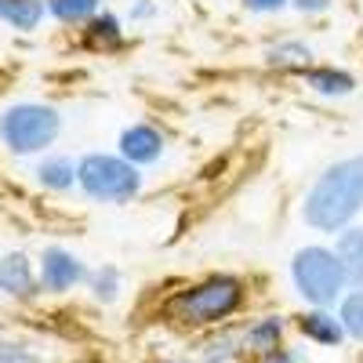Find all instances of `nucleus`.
<instances>
[{"mask_svg": "<svg viewBox=\"0 0 363 363\" xmlns=\"http://www.w3.org/2000/svg\"><path fill=\"white\" fill-rule=\"evenodd\" d=\"M66 116L51 102H11L0 113V145L11 157H44L62 138Z\"/></svg>", "mask_w": 363, "mask_h": 363, "instance_id": "obj_5", "label": "nucleus"}, {"mask_svg": "<svg viewBox=\"0 0 363 363\" xmlns=\"http://www.w3.org/2000/svg\"><path fill=\"white\" fill-rule=\"evenodd\" d=\"M287 287H291L298 306L335 309L352 284L345 277V265H342L335 244L313 236V240H306V244H298L291 251V258H287Z\"/></svg>", "mask_w": 363, "mask_h": 363, "instance_id": "obj_3", "label": "nucleus"}, {"mask_svg": "<svg viewBox=\"0 0 363 363\" xmlns=\"http://www.w3.org/2000/svg\"><path fill=\"white\" fill-rule=\"evenodd\" d=\"M193 352H196L200 359H207V363H247L244 338H240V320L207 330V335H200L196 345H193Z\"/></svg>", "mask_w": 363, "mask_h": 363, "instance_id": "obj_13", "label": "nucleus"}, {"mask_svg": "<svg viewBox=\"0 0 363 363\" xmlns=\"http://www.w3.org/2000/svg\"><path fill=\"white\" fill-rule=\"evenodd\" d=\"M131 26H149L160 18V0H131L128 4V15H124Z\"/></svg>", "mask_w": 363, "mask_h": 363, "instance_id": "obj_24", "label": "nucleus"}, {"mask_svg": "<svg viewBox=\"0 0 363 363\" xmlns=\"http://www.w3.org/2000/svg\"><path fill=\"white\" fill-rule=\"evenodd\" d=\"M330 244H335V251H338V258H342V265H345L349 284L359 287V284H363V222H356V225H349L345 233H338Z\"/></svg>", "mask_w": 363, "mask_h": 363, "instance_id": "obj_18", "label": "nucleus"}, {"mask_svg": "<svg viewBox=\"0 0 363 363\" xmlns=\"http://www.w3.org/2000/svg\"><path fill=\"white\" fill-rule=\"evenodd\" d=\"M116 153L142 171H153L167 160L171 138L157 120H131V124H124L116 135Z\"/></svg>", "mask_w": 363, "mask_h": 363, "instance_id": "obj_6", "label": "nucleus"}, {"mask_svg": "<svg viewBox=\"0 0 363 363\" xmlns=\"http://www.w3.org/2000/svg\"><path fill=\"white\" fill-rule=\"evenodd\" d=\"M345 335H349V345H363V284L359 287H349L342 294V301L335 306Z\"/></svg>", "mask_w": 363, "mask_h": 363, "instance_id": "obj_20", "label": "nucleus"}, {"mask_svg": "<svg viewBox=\"0 0 363 363\" xmlns=\"http://www.w3.org/2000/svg\"><path fill=\"white\" fill-rule=\"evenodd\" d=\"M77 189L91 203L124 207L145 193V171L124 160L116 149H91L77 160Z\"/></svg>", "mask_w": 363, "mask_h": 363, "instance_id": "obj_4", "label": "nucleus"}, {"mask_svg": "<svg viewBox=\"0 0 363 363\" xmlns=\"http://www.w3.org/2000/svg\"><path fill=\"white\" fill-rule=\"evenodd\" d=\"M153 363H207V359H200V356L193 352V356H160V359H153Z\"/></svg>", "mask_w": 363, "mask_h": 363, "instance_id": "obj_26", "label": "nucleus"}, {"mask_svg": "<svg viewBox=\"0 0 363 363\" xmlns=\"http://www.w3.org/2000/svg\"><path fill=\"white\" fill-rule=\"evenodd\" d=\"M33 182L44 189V193H73L77 189V160L66 157V153H44L33 167Z\"/></svg>", "mask_w": 363, "mask_h": 363, "instance_id": "obj_15", "label": "nucleus"}, {"mask_svg": "<svg viewBox=\"0 0 363 363\" xmlns=\"http://www.w3.org/2000/svg\"><path fill=\"white\" fill-rule=\"evenodd\" d=\"M0 363H51L40 349L15 342V338H0Z\"/></svg>", "mask_w": 363, "mask_h": 363, "instance_id": "obj_21", "label": "nucleus"}, {"mask_svg": "<svg viewBox=\"0 0 363 363\" xmlns=\"http://www.w3.org/2000/svg\"><path fill=\"white\" fill-rule=\"evenodd\" d=\"M247 363H309V352L301 349V345H284L277 352H265V356L247 359Z\"/></svg>", "mask_w": 363, "mask_h": 363, "instance_id": "obj_25", "label": "nucleus"}, {"mask_svg": "<svg viewBox=\"0 0 363 363\" xmlns=\"http://www.w3.org/2000/svg\"><path fill=\"white\" fill-rule=\"evenodd\" d=\"M87 269H91V265H87L77 251H69V247H62V244H51V247H44L40 258H37L40 291H44V294H55V298L73 294V291L84 287Z\"/></svg>", "mask_w": 363, "mask_h": 363, "instance_id": "obj_7", "label": "nucleus"}, {"mask_svg": "<svg viewBox=\"0 0 363 363\" xmlns=\"http://www.w3.org/2000/svg\"><path fill=\"white\" fill-rule=\"evenodd\" d=\"M316 62V48L309 37H301V33H280V37H272L265 48H262V66L269 73H291L298 77L301 69H309Z\"/></svg>", "mask_w": 363, "mask_h": 363, "instance_id": "obj_11", "label": "nucleus"}, {"mask_svg": "<svg viewBox=\"0 0 363 363\" xmlns=\"http://www.w3.org/2000/svg\"><path fill=\"white\" fill-rule=\"evenodd\" d=\"M128 18H120L116 11L102 8L91 22L80 26V40L87 51H99V55H109V51H120L128 44V29H124Z\"/></svg>", "mask_w": 363, "mask_h": 363, "instance_id": "obj_14", "label": "nucleus"}, {"mask_svg": "<svg viewBox=\"0 0 363 363\" xmlns=\"http://www.w3.org/2000/svg\"><path fill=\"white\" fill-rule=\"evenodd\" d=\"M240 8L255 18H277V15L291 11V0H240Z\"/></svg>", "mask_w": 363, "mask_h": 363, "instance_id": "obj_23", "label": "nucleus"}, {"mask_svg": "<svg viewBox=\"0 0 363 363\" xmlns=\"http://www.w3.org/2000/svg\"><path fill=\"white\" fill-rule=\"evenodd\" d=\"M294 335L298 342H306L313 349H345L349 335L338 320L335 309H313V306H298V313H291Z\"/></svg>", "mask_w": 363, "mask_h": 363, "instance_id": "obj_10", "label": "nucleus"}, {"mask_svg": "<svg viewBox=\"0 0 363 363\" xmlns=\"http://www.w3.org/2000/svg\"><path fill=\"white\" fill-rule=\"evenodd\" d=\"M298 222L320 240H335L363 222V149L327 160L298 196Z\"/></svg>", "mask_w": 363, "mask_h": 363, "instance_id": "obj_2", "label": "nucleus"}, {"mask_svg": "<svg viewBox=\"0 0 363 363\" xmlns=\"http://www.w3.org/2000/svg\"><path fill=\"white\" fill-rule=\"evenodd\" d=\"M124 272H120L113 262H102V265H91L87 269V280H84V291L87 298L95 301V306H116L120 298H124Z\"/></svg>", "mask_w": 363, "mask_h": 363, "instance_id": "obj_16", "label": "nucleus"}, {"mask_svg": "<svg viewBox=\"0 0 363 363\" xmlns=\"http://www.w3.org/2000/svg\"><path fill=\"white\" fill-rule=\"evenodd\" d=\"M48 18V0H0V22L18 29V33H33Z\"/></svg>", "mask_w": 363, "mask_h": 363, "instance_id": "obj_17", "label": "nucleus"}, {"mask_svg": "<svg viewBox=\"0 0 363 363\" xmlns=\"http://www.w3.org/2000/svg\"><path fill=\"white\" fill-rule=\"evenodd\" d=\"M298 84L306 87V95H313L320 102H345L359 91V77L352 69H345L338 62H323V58H316L309 69H301Z\"/></svg>", "mask_w": 363, "mask_h": 363, "instance_id": "obj_9", "label": "nucleus"}, {"mask_svg": "<svg viewBox=\"0 0 363 363\" xmlns=\"http://www.w3.org/2000/svg\"><path fill=\"white\" fill-rule=\"evenodd\" d=\"M338 8V0H291V15L306 18V22H316V18H327L330 11Z\"/></svg>", "mask_w": 363, "mask_h": 363, "instance_id": "obj_22", "label": "nucleus"}, {"mask_svg": "<svg viewBox=\"0 0 363 363\" xmlns=\"http://www.w3.org/2000/svg\"><path fill=\"white\" fill-rule=\"evenodd\" d=\"M106 8V0H48V18H55L58 26L80 29L84 22H91Z\"/></svg>", "mask_w": 363, "mask_h": 363, "instance_id": "obj_19", "label": "nucleus"}, {"mask_svg": "<svg viewBox=\"0 0 363 363\" xmlns=\"http://www.w3.org/2000/svg\"><path fill=\"white\" fill-rule=\"evenodd\" d=\"M294 323L287 313L280 309H262V313H247L240 320V338H244V352L247 359H258L265 352H277L284 345H291Z\"/></svg>", "mask_w": 363, "mask_h": 363, "instance_id": "obj_8", "label": "nucleus"}, {"mask_svg": "<svg viewBox=\"0 0 363 363\" xmlns=\"http://www.w3.org/2000/svg\"><path fill=\"white\" fill-rule=\"evenodd\" d=\"M251 301H255V287L244 272L211 269V272H200L193 280L174 284L160 298L157 316L174 330V335L200 338L215 327L244 320L251 313Z\"/></svg>", "mask_w": 363, "mask_h": 363, "instance_id": "obj_1", "label": "nucleus"}, {"mask_svg": "<svg viewBox=\"0 0 363 363\" xmlns=\"http://www.w3.org/2000/svg\"><path fill=\"white\" fill-rule=\"evenodd\" d=\"M0 294L11 301H33L37 294H44L40 277H37V262L22 251L0 255Z\"/></svg>", "mask_w": 363, "mask_h": 363, "instance_id": "obj_12", "label": "nucleus"}]
</instances>
